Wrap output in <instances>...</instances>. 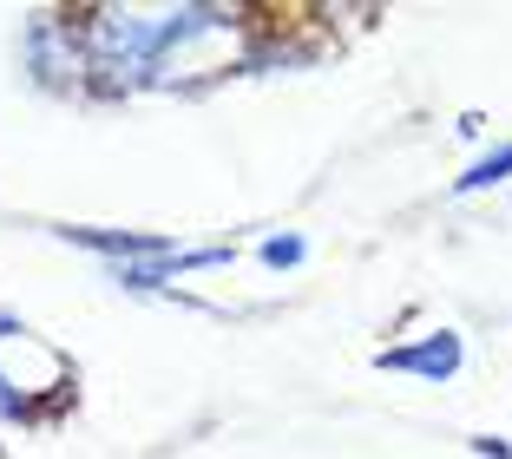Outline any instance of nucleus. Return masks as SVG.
I'll return each instance as SVG.
<instances>
[{
  "label": "nucleus",
  "mask_w": 512,
  "mask_h": 459,
  "mask_svg": "<svg viewBox=\"0 0 512 459\" xmlns=\"http://www.w3.org/2000/svg\"><path fill=\"white\" fill-rule=\"evenodd\" d=\"M447 355H460V341H434V348H407V355H394V368H421V374H447V368H453Z\"/></svg>",
  "instance_id": "obj_1"
},
{
  "label": "nucleus",
  "mask_w": 512,
  "mask_h": 459,
  "mask_svg": "<svg viewBox=\"0 0 512 459\" xmlns=\"http://www.w3.org/2000/svg\"><path fill=\"white\" fill-rule=\"evenodd\" d=\"M296 250H302L296 237H276V243H270V263H296Z\"/></svg>",
  "instance_id": "obj_2"
}]
</instances>
